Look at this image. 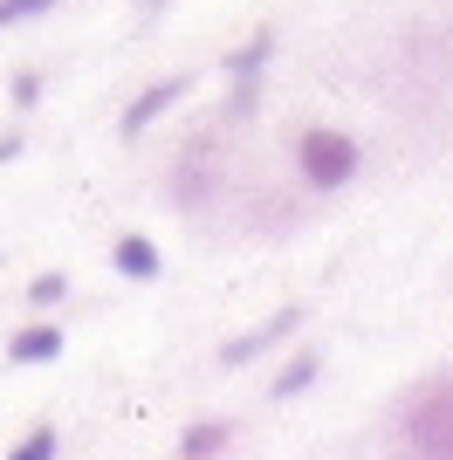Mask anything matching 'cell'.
<instances>
[{"label":"cell","instance_id":"cell-1","mask_svg":"<svg viewBox=\"0 0 453 460\" xmlns=\"http://www.w3.org/2000/svg\"><path fill=\"white\" fill-rule=\"evenodd\" d=\"M405 447L419 460H453V378H433L405 405Z\"/></svg>","mask_w":453,"mask_h":460},{"label":"cell","instance_id":"cell-2","mask_svg":"<svg viewBox=\"0 0 453 460\" xmlns=\"http://www.w3.org/2000/svg\"><path fill=\"white\" fill-rule=\"evenodd\" d=\"M296 165H302V179H309L316 192H337V186H351V172H358V137H343V131H302Z\"/></svg>","mask_w":453,"mask_h":460},{"label":"cell","instance_id":"cell-3","mask_svg":"<svg viewBox=\"0 0 453 460\" xmlns=\"http://www.w3.org/2000/svg\"><path fill=\"white\" fill-rule=\"evenodd\" d=\"M296 330H302V303H289V309H275L268 323L241 330V337H226V344H220V365H226V371H234V365H254L262 350H275L282 337H296Z\"/></svg>","mask_w":453,"mask_h":460},{"label":"cell","instance_id":"cell-4","mask_svg":"<svg viewBox=\"0 0 453 460\" xmlns=\"http://www.w3.org/2000/svg\"><path fill=\"white\" fill-rule=\"evenodd\" d=\"M179 96H186V76H165V83H151L145 96H131V111H124V137H145L151 124L179 103Z\"/></svg>","mask_w":453,"mask_h":460},{"label":"cell","instance_id":"cell-5","mask_svg":"<svg viewBox=\"0 0 453 460\" xmlns=\"http://www.w3.org/2000/svg\"><path fill=\"white\" fill-rule=\"evenodd\" d=\"M7 358L14 365H49V358H62V330L56 323H28L7 337Z\"/></svg>","mask_w":453,"mask_h":460},{"label":"cell","instance_id":"cell-6","mask_svg":"<svg viewBox=\"0 0 453 460\" xmlns=\"http://www.w3.org/2000/svg\"><path fill=\"white\" fill-rule=\"evenodd\" d=\"M226 447H234V426H226V420H200V426H186L179 460H220Z\"/></svg>","mask_w":453,"mask_h":460},{"label":"cell","instance_id":"cell-7","mask_svg":"<svg viewBox=\"0 0 453 460\" xmlns=\"http://www.w3.org/2000/svg\"><path fill=\"white\" fill-rule=\"evenodd\" d=\"M111 261H117V275H131V282H151V275H158V248H151L145 234H124L111 248Z\"/></svg>","mask_w":453,"mask_h":460},{"label":"cell","instance_id":"cell-8","mask_svg":"<svg viewBox=\"0 0 453 460\" xmlns=\"http://www.w3.org/2000/svg\"><path fill=\"white\" fill-rule=\"evenodd\" d=\"M172 199H179V207H200V199H207V152H192L186 165H179V172H172Z\"/></svg>","mask_w":453,"mask_h":460},{"label":"cell","instance_id":"cell-9","mask_svg":"<svg viewBox=\"0 0 453 460\" xmlns=\"http://www.w3.org/2000/svg\"><path fill=\"white\" fill-rule=\"evenodd\" d=\"M56 454H62V433H56V426H35L28 440L7 447V460H56Z\"/></svg>","mask_w":453,"mask_h":460},{"label":"cell","instance_id":"cell-10","mask_svg":"<svg viewBox=\"0 0 453 460\" xmlns=\"http://www.w3.org/2000/svg\"><path fill=\"white\" fill-rule=\"evenodd\" d=\"M316 358H309V350H302V358H296V365H289L282 371V378H275V399H296V392H309V385H316Z\"/></svg>","mask_w":453,"mask_h":460},{"label":"cell","instance_id":"cell-11","mask_svg":"<svg viewBox=\"0 0 453 460\" xmlns=\"http://www.w3.org/2000/svg\"><path fill=\"white\" fill-rule=\"evenodd\" d=\"M62 296H69V275H62V269H49V275H35V282H28V303H35V309H56Z\"/></svg>","mask_w":453,"mask_h":460},{"label":"cell","instance_id":"cell-12","mask_svg":"<svg viewBox=\"0 0 453 460\" xmlns=\"http://www.w3.org/2000/svg\"><path fill=\"white\" fill-rule=\"evenodd\" d=\"M56 0H0V28H14V21H28V14H49Z\"/></svg>","mask_w":453,"mask_h":460}]
</instances>
